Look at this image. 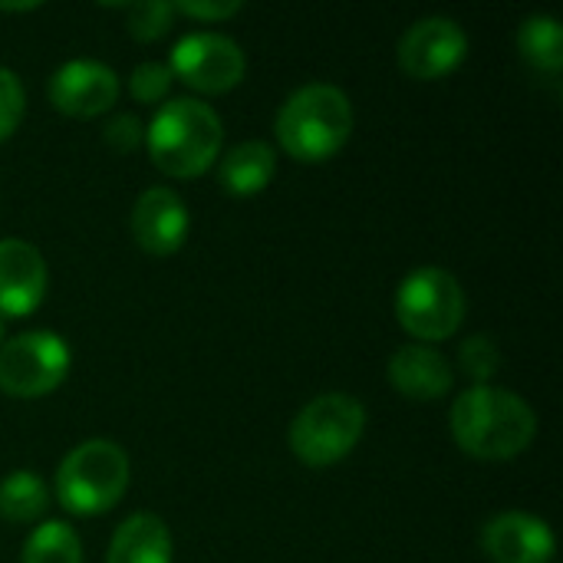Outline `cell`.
Returning <instances> with one entry per match:
<instances>
[{
    "instance_id": "4",
    "label": "cell",
    "mask_w": 563,
    "mask_h": 563,
    "mask_svg": "<svg viewBox=\"0 0 563 563\" xmlns=\"http://www.w3.org/2000/svg\"><path fill=\"white\" fill-rule=\"evenodd\" d=\"M129 488V455L109 439L76 445L56 468V498L69 515L92 518L112 511Z\"/></svg>"
},
{
    "instance_id": "2",
    "label": "cell",
    "mask_w": 563,
    "mask_h": 563,
    "mask_svg": "<svg viewBox=\"0 0 563 563\" xmlns=\"http://www.w3.org/2000/svg\"><path fill=\"white\" fill-rule=\"evenodd\" d=\"M353 122V102L340 86L310 82L287 96L277 112L274 132L290 158L303 165H320L350 142Z\"/></svg>"
},
{
    "instance_id": "1",
    "label": "cell",
    "mask_w": 563,
    "mask_h": 563,
    "mask_svg": "<svg viewBox=\"0 0 563 563\" xmlns=\"http://www.w3.org/2000/svg\"><path fill=\"white\" fill-rule=\"evenodd\" d=\"M538 435L534 409L511 389L472 386L452 402L455 445L482 462H508L531 449Z\"/></svg>"
},
{
    "instance_id": "15",
    "label": "cell",
    "mask_w": 563,
    "mask_h": 563,
    "mask_svg": "<svg viewBox=\"0 0 563 563\" xmlns=\"http://www.w3.org/2000/svg\"><path fill=\"white\" fill-rule=\"evenodd\" d=\"M172 554L175 541L168 525L158 515L139 511L115 528L106 563H172Z\"/></svg>"
},
{
    "instance_id": "16",
    "label": "cell",
    "mask_w": 563,
    "mask_h": 563,
    "mask_svg": "<svg viewBox=\"0 0 563 563\" xmlns=\"http://www.w3.org/2000/svg\"><path fill=\"white\" fill-rule=\"evenodd\" d=\"M277 175V155L267 142H241L221 158V188L234 198L261 195Z\"/></svg>"
},
{
    "instance_id": "18",
    "label": "cell",
    "mask_w": 563,
    "mask_h": 563,
    "mask_svg": "<svg viewBox=\"0 0 563 563\" xmlns=\"http://www.w3.org/2000/svg\"><path fill=\"white\" fill-rule=\"evenodd\" d=\"M518 49L528 66L541 73H561L563 66V30L554 16H528L518 30Z\"/></svg>"
},
{
    "instance_id": "27",
    "label": "cell",
    "mask_w": 563,
    "mask_h": 563,
    "mask_svg": "<svg viewBox=\"0 0 563 563\" xmlns=\"http://www.w3.org/2000/svg\"><path fill=\"white\" fill-rule=\"evenodd\" d=\"M7 343V320H0V346Z\"/></svg>"
},
{
    "instance_id": "13",
    "label": "cell",
    "mask_w": 563,
    "mask_h": 563,
    "mask_svg": "<svg viewBox=\"0 0 563 563\" xmlns=\"http://www.w3.org/2000/svg\"><path fill=\"white\" fill-rule=\"evenodd\" d=\"M188 228H191L188 208L172 188L158 185L139 195L132 208V238L142 251L155 257H168L185 244Z\"/></svg>"
},
{
    "instance_id": "10",
    "label": "cell",
    "mask_w": 563,
    "mask_h": 563,
    "mask_svg": "<svg viewBox=\"0 0 563 563\" xmlns=\"http://www.w3.org/2000/svg\"><path fill=\"white\" fill-rule=\"evenodd\" d=\"M119 99V76L96 59H69L49 79V102L73 119H96Z\"/></svg>"
},
{
    "instance_id": "6",
    "label": "cell",
    "mask_w": 563,
    "mask_h": 563,
    "mask_svg": "<svg viewBox=\"0 0 563 563\" xmlns=\"http://www.w3.org/2000/svg\"><path fill=\"white\" fill-rule=\"evenodd\" d=\"M396 320L422 346L455 336L465 320V290L459 277L442 267L412 271L396 290Z\"/></svg>"
},
{
    "instance_id": "24",
    "label": "cell",
    "mask_w": 563,
    "mask_h": 563,
    "mask_svg": "<svg viewBox=\"0 0 563 563\" xmlns=\"http://www.w3.org/2000/svg\"><path fill=\"white\" fill-rule=\"evenodd\" d=\"M142 139H145V129H142V122H139L135 115H129V112H119V115L106 125V142H109L115 152H132V148L142 145Z\"/></svg>"
},
{
    "instance_id": "25",
    "label": "cell",
    "mask_w": 563,
    "mask_h": 563,
    "mask_svg": "<svg viewBox=\"0 0 563 563\" xmlns=\"http://www.w3.org/2000/svg\"><path fill=\"white\" fill-rule=\"evenodd\" d=\"M175 13L181 16H191V20H201V23H221V20H231L241 13V3L228 0V3H172Z\"/></svg>"
},
{
    "instance_id": "14",
    "label": "cell",
    "mask_w": 563,
    "mask_h": 563,
    "mask_svg": "<svg viewBox=\"0 0 563 563\" xmlns=\"http://www.w3.org/2000/svg\"><path fill=\"white\" fill-rule=\"evenodd\" d=\"M386 373H389L393 389L416 402H435L449 396L455 383L452 363L435 346H422V343H409L396 350Z\"/></svg>"
},
{
    "instance_id": "11",
    "label": "cell",
    "mask_w": 563,
    "mask_h": 563,
    "mask_svg": "<svg viewBox=\"0 0 563 563\" xmlns=\"http://www.w3.org/2000/svg\"><path fill=\"white\" fill-rule=\"evenodd\" d=\"M46 261L43 254L20 238L0 241V320L30 317L46 297Z\"/></svg>"
},
{
    "instance_id": "9",
    "label": "cell",
    "mask_w": 563,
    "mask_h": 563,
    "mask_svg": "<svg viewBox=\"0 0 563 563\" xmlns=\"http://www.w3.org/2000/svg\"><path fill=\"white\" fill-rule=\"evenodd\" d=\"M468 56L465 30L449 16L416 20L399 40V69L409 79L432 82L455 73Z\"/></svg>"
},
{
    "instance_id": "7",
    "label": "cell",
    "mask_w": 563,
    "mask_h": 563,
    "mask_svg": "<svg viewBox=\"0 0 563 563\" xmlns=\"http://www.w3.org/2000/svg\"><path fill=\"white\" fill-rule=\"evenodd\" d=\"M69 346L53 330H30L0 346V393L13 399H40L63 386L69 373Z\"/></svg>"
},
{
    "instance_id": "3",
    "label": "cell",
    "mask_w": 563,
    "mask_h": 563,
    "mask_svg": "<svg viewBox=\"0 0 563 563\" xmlns=\"http://www.w3.org/2000/svg\"><path fill=\"white\" fill-rule=\"evenodd\" d=\"M224 142L221 115L201 99H172L162 102L155 119L145 129V145L158 172L168 178L205 175Z\"/></svg>"
},
{
    "instance_id": "20",
    "label": "cell",
    "mask_w": 563,
    "mask_h": 563,
    "mask_svg": "<svg viewBox=\"0 0 563 563\" xmlns=\"http://www.w3.org/2000/svg\"><path fill=\"white\" fill-rule=\"evenodd\" d=\"M172 20H175V10H172V3H162V0L125 7V26L142 43L162 40L172 30Z\"/></svg>"
},
{
    "instance_id": "19",
    "label": "cell",
    "mask_w": 563,
    "mask_h": 563,
    "mask_svg": "<svg viewBox=\"0 0 563 563\" xmlns=\"http://www.w3.org/2000/svg\"><path fill=\"white\" fill-rule=\"evenodd\" d=\"M23 563H82L79 534L63 521H43L23 544Z\"/></svg>"
},
{
    "instance_id": "26",
    "label": "cell",
    "mask_w": 563,
    "mask_h": 563,
    "mask_svg": "<svg viewBox=\"0 0 563 563\" xmlns=\"http://www.w3.org/2000/svg\"><path fill=\"white\" fill-rule=\"evenodd\" d=\"M40 3H0V10H7V13H20V10H36Z\"/></svg>"
},
{
    "instance_id": "21",
    "label": "cell",
    "mask_w": 563,
    "mask_h": 563,
    "mask_svg": "<svg viewBox=\"0 0 563 563\" xmlns=\"http://www.w3.org/2000/svg\"><path fill=\"white\" fill-rule=\"evenodd\" d=\"M459 363H462V373L475 379V386H488V379L498 373L501 353H498L495 340H488V336H472V340L462 343Z\"/></svg>"
},
{
    "instance_id": "17",
    "label": "cell",
    "mask_w": 563,
    "mask_h": 563,
    "mask_svg": "<svg viewBox=\"0 0 563 563\" xmlns=\"http://www.w3.org/2000/svg\"><path fill=\"white\" fill-rule=\"evenodd\" d=\"M46 508H49V492L40 475L20 468L0 482V518L13 525H33L46 515Z\"/></svg>"
},
{
    "instance_id": "5",
    "label": "cell",
    "mask_w": 563,
    "mask_h": 563,
    "mask_svg": "<svg viewBox=\"0 0 563 563\" xmlns=\"http://www.w3.org/2000/svg\"><path fill=\"white\" fill-rule=\"evenodd\" d=\"M366 432V409L346 393H327L310 399L290 426V452L310 465L327 468L343 462Z\"/></svg>"
},
{
    "instance_id": "12",
    "label": "cell",
    "mask_w": 563,
    "mask_h": 563,
    "mask_svg": "<svg viewBox=\"0 0 563 563\" xmlns=\"http://www.w3.org/2000/svg\"><path fill=\"white\" fill-rule=\"evenodd\" d=\"M482 551L492 563H551L558 544L548 521L525 511H505L485 525Z\"/></svg>"
},
{
    "instance_id": "23",
    "label": "cell",
    "mask_w": 563,
    "mask_h": 563,
    "mask_svg": "<svg viewBox=\"0 0 563 563\" xmlns=\"http://www.w3.org/2000/svg\"><path fill=\"white\" fill-rule=\"evenodd\" d=\"M23 109H26V92L20 76L0 66V142L16 132Z\"/></svg>"
},
{
    "instance_id": "22",
    "label": "cell",
    "mask_w": 563,
    "mask_h": 563,
    "mask_svg": "<svg viewBox=\"0 0 563 563\" xmlns=\"http://www.w3.org/2000/svg\"><path fill=\"white\" fill-rule=\"evenodd\" d=\"M172 79L175 76H172L168 63H142V66L132 69L129 89L142 106H158V102H165V96L172 89Z\"/></svg>"
},
{
    "instance_id": "8",
    "label": "cell",
    "mask_w": 563,
    "mask_h": 563,
    "mask_svg": "<svg viewBox=\"0 0 563 563\" xmlns=\"http://www.w3.org/2000/svg\"><path fill=\"white\" fill-rule=\"evenodd\" d=\"M168 69L188 89L205 92V96H218V92H231L244 79L247 59L231 36L198 30V33H188L175 43Z\"/></svg>"
}]
</instances>
